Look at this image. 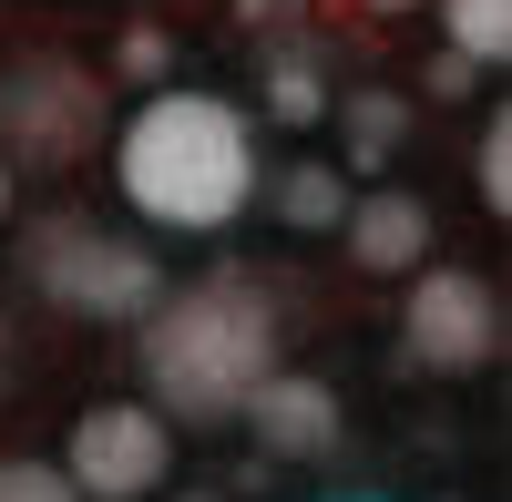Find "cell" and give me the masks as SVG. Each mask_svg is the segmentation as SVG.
Masks as SVG:
<instances>
[{
    "instance_id": "10",
    "label": "cell",
    "mask_w": 512,
    "mask_h": 502,
    "mask_svg": "<svg viewBox=\"0 0 512 502\" xmlns=\"http://www.w3.org/2000/svg\"><path fill=\"white\" fill-rule=\"evenodd\" d=\"M328 123H338V144H349V164L369 175V164H390L410 144V93H338Z\"/></svg>"
},
{
    "instance_id": "14",
    "label": "cell",
    "mask_w": 512,
    "mask_h": 502,
    "mask_svg": "<svg viewBox=\"0 0 512 502\" xmlns=\"http://www.w3.org/2000/svg\"><path fill=\"white\" fill-rule=\"evenodd\" d=\"M0 502H82V492L62 482V462H31V451H11V462H0Z\"/></svg>"
},
{
    "instance_id": "16",
    "label": "cell",
    "mask_w": 512,
    "mask_h": 502,
    "mask_svg": "<svg viewBox=\"0 0 512 502\" xmlns=\"http://www.w3.org/2000/svg\"><path fill=\"white\" fill-rule=\"evenodd\" d=\"M11 195H21V164L0 154V226H11Z\"/></svg>"
},
{
    "instance_id": "6",
    "label": "cell",
    "mask_w": 512,
    "mask_h": 502,
    "mask_svg": "<svg viewBox=\"0 0 512 502\" xmlns=\"http://www.w3.org/2000/svg\"><path fill=\"white\" fill-rule=\"evenodd\" d=\"M400 349L431 369V380H472L502 349V298L482 267H410V298H400Z\"/></svg>"
},
{
    "instance_id": "3",
    "label": "cell",
    "mask_w": 512,
    "mask_h": 502,
    "mask_svg": "<svg viewBox=\"0 0 512 502\" xmlns=\"http://www.w3.org/2000/svg\"><path fill=\"white\" fill-rule=\"evenodd\" d=\"M31 287L52 298L62 318L82 328H134L154 298H164V267H154V246L144 236H123V226H93V216H52L31 236Z\"/></svg>"
},
{
    "instance_id": "18",
    "label": "cell",
    "mask_w": 512,
    "mask_h": 502,
    "mask_svg": "<svg viewBox=\"0 0 512 502\" xmlns=\"http://www.w3.org/2000/svg\"><path fill=\"white\" fill-rule=\"evenodd\" d=\"M154 502H216V492H154Z\"/></svg>"
},
{
    "instance_id": "4",
    "label": "cell",
    "mask_w": 512,
    "mask_h": 502,
    "mask_svg": "<svg viewBox=\"0 0 512 502\" xmlns=\"http://www.w3.org/2000/svg\"><path fill=\"white\" fill-rule=\"evenodd\" d=\"M113 134V103H103V82L62 62V52H21L11 72H0V154L11 164H82Z\"/></svg>"
},
{
    "instance_id": "12",
    "label": "cell",
    "mask_w": 512,
    "mask_h": 502,
    "mask_svg": "<svg viewBox=\"0 0 512 502\" xmlns=\"http://www.w3.org/2000/svg\"><path fill=\"white\" fill-rule=\"evenodd\" d=\"M267 113L287 123V134H297V123H328V82H318L308 52H277L267 62Z\"/></svg>"
},
{
    "instance_id": "7",
    "label": "cell",
    "mask_w": 512,
    "mask_h": 502,
    "mask_svg": "<svg viewBox=\"0 0 512 502\" xmlns=\"http://www.w3.org/2000/svg\"><path fill=\"white\" fill-rule=\"evenodd\" d=\"M236 421L256 431V451H267V462H328L338 451V431H349V410H338V390L318 380V369H267V380L246 390V410Z\"/></svg>"
},
{
    "instance_id": "17",
    "label": "cell",
    "mask_w": 512,
    "mask_h": 502,
    "mask_svg": "<svg viewBox=\"0 0 512 502\" xmlns=\"http://www.w3.org/2000/svg\"><path fill=\"white\" fill-rule=\"evenodd\" d=\"M359 11H369V21H400V11H420V0H359Z\"/></svg>"
},
{
    "instance_id": "15",
    "label": "cell",
    "mask_w": 512,
    "mask_h": 502,
    "mask_svg": "<svg viewBox=\"0 0 512 502\" xmlns=\"http://www.w3.org/2000/svg\"><path fill=\"white\" fill-rule=\"evenodd\" d=\"M472 175H482V205L502 216V205H512V123H502V113L482 123V164H472Z\"/></svg>"
},
{
    "instance_id": "1",
    "label": "cell",
    "mask_w": 512,
    "mask_h": 502,
    "mask_svg": "<svg viewBox=\"0 0 512 502\" xmlns=\"http://www.w3.org/2000/svg\"><path fill=\"white\" fill-rule=\"evenodd\" d=\"M113 195L123 216L154 236H226L256 185H267V154H256V113L205 93V82H154V93L113 123Z\"/></svg>"
},
{
    "instance_id": "5",
    "label": "cell",
    "mask_w": 512,
    "mask_h": 502,
    "mask_svg": "<svg viewBox=\"0 0 512 502\" xmlns=\"http://www.w3.org/2000/svg\"><path fill=\"white\" fill-rule=\"evenodd\" d=\"M62 482L82 502H154L175 492V421L154 400H93L62 431Z\"/></svg>"
},
{
    "instance_id": "2",
    "label": "cell",
    "mask_w": 512,
    "mask_h": 502,
    "mask_svg": "<svg viewBox=\"0 0 512 502\" xmlns=\"http://www.w3.org/2000/svg\"><path fill=\"white\" fill-rule=\"evenodd\" d=\"M144 328V390L164 421H236L246 390L287 359V308L256 267H216L205 287H164Z\"/></svg>"
},
{
    "instance_id": "11",
    "label": "cell",
    "mask_w": 512,
    "mask_h": 502,
    "mask_svg": "<svg viewBox=\"0 0 512 502\" xmlns=\"http://www.w3.org/2000/svg\"><path fill=\"white\" fill-rule=\"evenodd\" d=\"M431 11H441V52H461L472 72L512 52V0H431Z\"/></svg>"
},
{
    "instance_id": "13",
    "label": "cell",
    "mask_w": 512,
    "mask_h": 502,
    "mask_svg": "<svg viewBox=\"0 0 512 502\" xmlns=\"http://www.w3.org/2000/svg\"><path fill=\"white\" fill-rule=\"evenodd\" d=\"M113 72H123V82H144V93H154V82L175 72V31H154V21H144V31H123V41H113Z\"/></svg>"
},
{
    "instance_id": "8",
    "label": "cell",
    "mask_w": 512,
    "mask_h": 502,
    "mask_svg": "<svg viewBox=\"0 0 512 502\" xmlns=\"http://www.w3.org/2000/svg\"><path fill=\"white\" fill-rule=\"evenodd\" d=\"M338 236H349V257H359L369 277H410V267H431V205H420L410 185H369V195H349Z\"/></svg>"
},
{
    "instance_id": "9",
    "label": "cell",
    "mask_w": 512,
    "mask_h": 502,
    "mask_svg": "<svg viewBox=\"0 0 512 502\" xmlns=\"http://www.w3.org/2000/svg\"><path fill=\"white\" fill-rule=\"evenodd\" d=\"M256 195H267L277 205V226L287 236H338V216H349V164H287V175L277 185H256Z\"/></svg>"
}]
</instances>
